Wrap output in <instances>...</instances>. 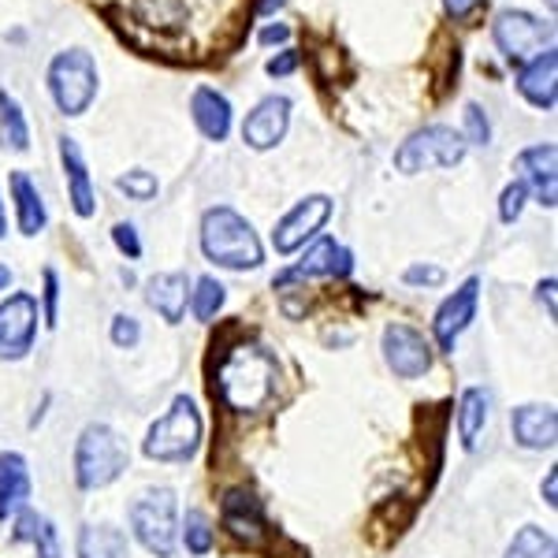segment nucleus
Returning <instances> with one entry per match:
<instances>
[{"instance_id": "f3484780", "label": "nucleus", "mask_w": 558, "mask_h": 558, "mask_svg": "<svg viewBox=\"0 0 558 558\" xmlns=\"http://www.w3.org/2000/svg\"><path fill=\"white\" fill-rule=\"evenodd\" d=\"M518 89L533 108H555L558 101V52L544 49L518 71Z\"/></svg>"}, {"instance_id": "dca6fc26", "label": "nucleus", "mask_w": 558, "mask_h": 558, "mask_svg": "<svg viewBox=\"0 0 558 558\" xmlns=\"http://www.w3.org/2000/svg\"><path fill=\"white\" fill-rule=\"evenodd\" d=\"M510 432H514V444L525 447V451H555L558 413H555V407L529 402V407H518L510 413Z\"/></svg>"}, {"instance_id": "e433bc0d", "label": "nucleus", "mask_w": 558, "mask_h": 558, "mask_svg": "<svg viewBox=\"0 0 558 558\" xmlns=\"http://www.w3.org/2000/svg\"><path fill=\"white\" fill-rule=\"evenodd\" d=\"M447 279V272L439 265H410L402 272V283L407 287H439Z\"/></svg>"}, {"instance_id": "c9c22d12", "label": "nucleus", "mask_w": 558, "mask_h": 558, "mask_svg": "<svg viewBox=\"0 0 558 558\" xmlns=\"http://www.w3.org/2000/svg\"><path fill=\"white\" fill-rule=\"evenodd\" d=\"M112 242L128 260H138L142 257V239H138V228L134 223H116L112 228Z\"/></svg>"}, {"instance_id": "a878e982", "label": "nucleus", "mask_w": 558, "mask_h": 558, "mask_svg": "<svg viewBox=\"0 0 558 558\" xmlns=\"http://www.w3.org/2000/svg\"><path fill=\"white\" fill-rule=\"evenodd\" d=\"M0 146L12 153L31 149V128H26V116L20 101H15L8 89H0Z\"/></svg>"}, {"instance_id": "f704fd0d", "label": "nucleus", "mask_w": 558, "mask_h": 558, "mask_svg": "<svg viewBox=\"0 0 558 558\" xmlns=\"http://www.w3.org/2000/svg\"><path fill=\"white\" fill-rule=\"evenodd\" d=\"M34 551H38V558H64L60 555V536H57V525H52L49 518L38 521V533H34Z\"/></svg>"}, {"instance_id": "473e14b6", "label": "nucleus", "mask_w": 558, "mask_h": 558, "mask_svg": "<svg viewBox=\"0 0 558 558\" xmlns=\"http://www.w3.org/2000/svg\"><path fill=\"white\" fill-rule=\"evenodd\" d=\"M525 202H529V191L514 179V183H510L507 191H502V197H499V220L502 223H514L518 216H521V209H525Z\"/></svg>"}, {"instance_id": "72a5a7b5", "label": "nucleus", "mask_w": 558, "mask_h": 558, "mask_svg": "<svg viewBox=\"0 0 558 558\" xmlns=\"http://www.w3.org/2000/svg\"><path fill=\"white\" fill-rule=\"evenodd\" d=\"M45 294H41V317H45V324H49V328H57V320H60V276L52 272V268H45Z\"/></svg>"}, {"instance_id": "1a4fd4ad", "label": "nucleus", "mask_w": 558, "mask_h": 558, "mask_svg": "<svg viewBox=\"0 0 558 558\" xmlns=\"http://www.w3.org/2000/svg\"><path fill=\"white\" fill-rule=\"evenodd\" d=\"M380 350H384V362L391 368L399 380H421V376L432 373V362H436V350L425 336H421L413 324H387L384 328V339H380Z\"/></svg>"}, {"instance_id": "a19ab883", "label": "nucleus", "mask_w": 558, "mask_h": 558, "mask_svg": "<svg viewBox=\"0 0 558 558\" xmlns=\"http://www.w3.org/2000/svg\"><path fill=\"white\" fill-rule=\"evenodd\" d=\"M287 38H291V26L287 23H272L260 31V45H283Z\"/></svg>"}, {"instance_id": "4be33fe9", "label": "nucleus", "mask_w": 558, "mask_h": 558, "mask_svg": "<svg viewBox=\"0 0 558 558\" xmlns=\"http://www.w3.org/2000/svg\"><path fill=\"white\" fill-rule=\"evenodd\" d=\"M31 499V470L26 458L15 451L0 454V521L15 518Z\"/></svg>"}, {"instance_id": "9b49d317", "label": "nucleus", "mask_w": 558, "mask_h": 558, "mask_svg": "<svg viewBox=\"0 0 558 558\" xmlns=\"http://www.w3.org/2000/svg\"><path fill=\"white\" fill-rule=\"evenodd\" d=\"M328 216H331V197L328 194L302 197V202L276 223V231H272L276 254H294V250H302L310 239H317V231L328 223Z\"/></svg>"}, {"instance_id": "4c0bfd02", "label": "nucleus", "mask_w": 558, "mask_h": 558, "mask_svg": "<svg viewBox=\"0 0 558 558\" xmlns=\"http://www.w3.org/2000/svg\"><path fill=\"white\" fill-rule=\"evenodd\" d=\"M299 52H294V49H283V52H279V57H272V60H268V64H265V71H268V75H272V78H283V75H291V71H299Z\"/></svg>"}, {"instance_id": "f257e3e1", "label": "nucleus", "mask_w": 558, "mask_h": 558, "mask_svg": "<svg viewBox=\"0 0 558 558\" xmlns=\"http://www.w3.org/2000/svg\"><path fill=\"white\" fill-rule=\"evenodd\" d=\"M279 384V362L268 347L260 343H239L235 350H223L216 365V384L220 399L239 413H257L276 395Z\"/></svg>"}, {"instance_id": "aec40b11", "label": "nucleus", "mask_w": 558, "mask_h": 558, "mask_svg": "<svg viewBox=\"0 0 558 558\" xmlns=\"http://www.w3.org/2000/svg\"><path fill=\"white\" fill-rule=\"evenodd\" d=\"M146 299L168 324H179L191 305V279L186 272H160L146 283Z\"/></svg>"}, {"instance_id": "2f4dec72", "label": "nucleus", "mask_w": 558, "mask_h": 558, "mask_svg": "<svg viewBox=\"0 0 558 558\" xmlns=\"http://www.w3.org/2000/svg\"><path fill=\"white\" fill-rule=\"evenodd\" d=\"M108 336H112V343L120 350H134V347H138V339H142V324L134 320L131 313H116L112 331H108Z\"/></svg>"}, {"instance_id": "c03bdc74", "label": "nucleus", "mask_w": 558, "mask_h": 558, "mask_svg": "<svg viewBox=\"0 0 558 558\" xmlns=\"http://www.w3.org/2000/svg\"><path fill=\"white\" fill-rule=\"evenodd\" d=\"M12 268H8V265H0V291H8V287H12Z\"/></svg>"}, {"instance_id": "b1692460", "label": "nucleus", "mask_w": 558, "mask_h": 558, "mask_svg": "<svg viewBox=\"0 0 558 558\" xmlns=\"http://www.w3.org/2000/svg\"><path fill=\"white\" fill-rule=\"evenodd\" d=\"M12 197H15V223H20L23 235H41L45 223H49V209H45L38 186L31 183L26 172H12Z\"/></svg>"}, {"instance_id": "9d476101", "label": "nucleus", "mask_w": 558, "mask_h": 558, "mask_svg": "<svg viewBox=\"0 0 558 558\" xmlns=\"http://www.w3.org/2000/svg\"><path fill=\"white\" fill-rule=\"evenodd\" d=\"M38 299L15 291L0 302V362H23L38 339Z\"/></svg>"}, {"instance_id": "20e7f679", "label": "nucleus", "mask_w": 558, "mask_h": 558, "mask_svg": "<svg viewBox=\"0 0 558 558\" xmlns=\"http://www.w3.org/2000/svg\"><path fill=\"white\" fill-rule=\"evenodd\" d=\"M131 465V451L123 436L108 425H86L75 444V484L83 492H101L116 484Z\"/></svg>"}, {"instance_id": "c85d7f7f", "label": "nucleus", "mask_w": 558, "mask_h": 558, "mask_svg": "<svg viewBox=\"0 0 558 558\" xmlns=\"http://www.w3.org/2000/svg\"><path fill=\"white\" fill-rule=\"evenodd\" d=\"M223 302H228V291H223V283L220 279H213V276H202L194 283V291H191V313L202 324H213L216 320V313L223 310Z\"/></svg>"}, {"instance_id": "6e6552de", "label": "nucleus", "mask_w": 558, "mask_h": 558, "mask_svg": "<svg viewBox=\"0 0 558 558\" xmlns=\"http://www.w3.org/2000/svg\"><path fill=\"white\" fill-rule=\"evenodd\" d=\"M492 38L499 45V52L510 64H529L533 57H539L544 49H551V23L536 20L533 12H521V8H507V12L495 15L492 23Z\"/></svg>"}, {"instance_id": "7ed1b4c3", "label": "nucleus", "mask_w": 558, "mask_h": 558, "mask_svg": "<svg viewBox=\"0 0 558 558\" xmlns=\"http://www.w3.org/2000/svg\"><path fill=\"white\" fill-rule=\"evenodd\" d=\"M202 413H197L194 399L186 395H175L172 407H168L165 417H157L142 439V451H146L149 462H165V465H179L191 462V458L202 451Z\"/></svg>"}, {"instance_id": "a211bd4d", "label": "nucleus", "mask_w": 558, "mask_h": 558, "mask_svg": "<svg viewBox=\"0 0 558 558\" xmlns=\"http://www.w3.org/2000/svg\"><path fill=\"white\" fill-rule=\"evenodd\" d=\"M60 160H64V179H68V202L75 216H89L97 213V194H94V183H89V168H86V157L83 149H78L75 138H60Z\"/></svg>"}, {"instance_id": "423d86ee", "label": "nucleus", "mask_w": 558, "mask_h": 558, "mask_svg": "<svg viewBox=\"0 0 558 558\" xmlns=\"http://www.w3.org/2000/svg\"><path fill=\"white\" fill-rule=\"evenodd\" d=\"M465 138L447 123H432V128L413 131L399 149H395V168L402 175L439 172V168H458L465 160Z\"/></svg>"}, {"instance_id": "ddd939ff", "label": "nucleus", "mask_w": 558, "mask_h": 558, "mask_svg": "<svg viewBox=\"0 0 558 558\" xmlns=\"http://www.w3.org/2000/svg\"><path fill=\"white\" fill-rule=\"evenodd\" d=\"M514 168H518V183L525 186L539 205L555 209L558 205V149L551 142H539V146L521 149Z\"/></svg>"}, {"instance_id": "c756f323", "label": "nucleus", "mask_w": 558, "mask_h": 558, "mask_svg": "<svg viewBox=\"0 0 558 558\" xmlns=\"http://www.w3.org/2000/svg\"><path fill=\"white\" fill-rule=\"evenodd\" d=\"M116 191L128 194L131 202H153L160 191V183H157V175L146 172V168H131V172H123L116 179Z\"/></svg>"}, {"instance_id": "5701e85b", "label": "nucleus", "mask_w": 558, "mask_h": 558, "mask_svg": "<svg viewBox=\"0 0 558 558\" xmlns=\"http://www.w3.org/2000/svg\"><path fill=\"white\" fill-rule=\"evenodd\" d=\"M488 421H492V395L484 387H465L462 399H458V439H462L465 451L481 447Z\"/></svg>"}, {"instance_id": "37998d69", "label": "nucleus", "mask_w": 558, "mask_h": 558, "mask_svg": "<svg viewBox=\"0 0 558 558\" xmlns=\"http://www.w3.org/2000/svg\"><path fill=\"white\" fill-rule=\"evenodd\" d=\"M276 8H283V0H260V4H257V15H272Z\"/></svg>"}, {"instance_id": "0eeeda50", "label": "nucleus", "mask_w": 558, "mask_h": 558, "mask_svg": "<svg viewBox=\"0 0 558 558\" xmlns=\"http://www.w3.org/2000/svg\"><path fill=\"white\" fill-rule=\"evenodd\" d=\"M49 94L64 116H83L97 97V64L86 49L57 52L49 64Z\"/></svg>"}, {"instance_id": "bb28decb", "label": "nucleus", "mask_w": 558, "mask_h": 558, "mask_svg": "<svg viewBox=\"0 0 558 558\" xmlns=\"http://www.w3.org/2000/svg\"><path fill=\"white\" fill-rule=\"evenodd\" d=\"M502 558H558V544H555V536L547 533V529H539V525H525V529H518L514 539H510V547H507V555Z\"/></svg>"}, {"instance_id": "39448f33", "label": "nucleus", "mask_w": 558, "mask_h": 558, "mask_svg": "<svg viewBox=\"0 0 558 558\" xmlns=\"http://www.w3.org/2000/svg\"><path fill=\"white\" fill-rule=\"evenodd\" d=\"M131 533L157 558H172L179 544V502L172 488H146L131 502Z\"/></svg>"}, {"instance_id": "79ce46f5", "label": "nucleus", "mask_w": 558, "mask_h": 558, "mask_svg": "<svg viewBox=\"0 0 558 558\" xmlns=\"http://www.w3.org/2000/svg\"><path fill=\"white\" fill-rule=\"evenodd\" d=\"M544 502L547 507H558V470H547V476H544Z\"/></svg>"}, {"instance_id": "4468645a", "label": "nucleus", "mask_w": 558, "mask_h": 558, "mask_svg": "<svg viewBox=\"0 0 558 558\" xmlns=\"http://www.w3.org/2000/svg\"><path fill=\"white\" fill-rule=\"evenodd\" d=\"M287 128H291V97H283V94L265 97V101L246 116V123H242V142L257 153L276 149L279 142L287 138Z\"/></svg>"}, {"instance_id": "f8f14e48", "label": "nucleus", "mask_w": 558, "mask_h": 558, "mask_svg": "<svg viewBox=\"0 0 558 558\" xmlns=\"http://www.w3.org/2000/svg\"><path fill=\"white\" fill-rule=\"evenodd\" d=\"M476 302H481V279L470 276L451 299H444V305L436 310V317H432V336H436V347L444 350V354H454L462 331L470 328L476 317Z\"/></svg>"}, {"instance_id": "58836bf2", "label": "nucleus", "mask_w": 558, "mask_h": 558, "mask_svg": "<svg viewBox=\"0 0 558 558\" xmlns=\"http://www.w3.org/2000/svg\"><path fill=\"white\" fill-rule=\"evenodd\" d=\"M481 8V0H444V12L451 15L454 23H462V20H470V15Z\"/></svg>"}, {"instance_id": "7c9ffc66", "label": "nucleus", "mask_w": 558, "mask_h": 558, "mask_svg": "<svg viewBox=\"0 0 558 558\" xmlns=\"http://www.w3.org/2000/svg\"><path fill=\"white\" fill-rule=\"evenodd\" d=\"M465 146H488L492 142V123L488 112L481 105H465Z\"/></svg>"}, {"instance_id": "cd10ccee", "label": "nucleus", "mask_w": 558, "mask_h": 558, "mask_svg": "<svg viewBox=\"0 0 558 558\" xmlns=\"http://www.w3.org/2000/svg\"><path fill=\"white\" fill-rule=\"evenodd\" d=\"M179 539H183V547L191 555H209L213 544H216V529L205 510H186V518L179 521Z\"/></svg>"}, {"instance_id": "a18cd8bd", "label": "nucleus", "mask_w": 558, "mask_h": 558, "mask_svg": "<svg viewBox=\"0 0 558 558\" xmlns=\"http://www.w3.org/2000/svg\"><path fill=\"white\" fill-rule=\"evenodd\" d=\"M4 231H8V220H4V202H0V239H4Z\"/></svg>"}, {"instance_id": "ea45409f", "label": "nucleus", "mask_w": 558, "mask_h": 558, "mask_svg": "<svg viewBox=\"0 0 558 558\" xmlns=\"http://www.w3.org/2000/svg\"><path fill=\"white\" fill-rule=\"evenodd\" d=\"M555 287H558V283H555V276H547L544 283L536 287V302H539V305H547V317H551V320L558 317V305H555Z\"/></svg>"}, {"instance_id": "f03ea898", "label": "nucleus", "mask_w": 558, "mask_h": 558, "mask_svg": "<svg viewBox=\"0 0 558 558\" xmlns=\"http://www.w3.org/2000/svg\"><path fill=\"white\" fill-rule=\"evenodd\" d=\"M202 254L216 268H231V272H254L265 265V246L254 223L228 205H216L202 216Z\"/></svg>"}, {"instance_id": "393cba45", "label": "nucleus", "mask_w": 558, "mask_h": 558, "mask_svg": "<svg viewBox=\"0 0 558 558\" xmlns=\"http://www.w3.org/2000/svg\"><path fill=\"white\" fill-rule=\"evenodd\" d=\"M75 551L78 558H131V539L116 525H83Z\"/></svg>"}, {"instance_id": "2eb2a0df", "label": "nucleus", "mask_w": 558, "mask_h": 558, "mask_svg": "<svg viewBox=\"0 0 558 558\" xmlns=\"http://www.w3.org/2000/svg\"><path fill=\"white\" fill-rule=\"evenodd\" d=\"M220 518H223V529H228L235 539H242L246 547H265L268 521H265L260 502L250 492H228V495H223Z\"/></svg>"}, {"instance_id": "412c9836", "label": "nucleus", "mask_w": 558, "mask_h": 558, "mask_svg": "<svg viewBox=\"0 0 558 558\" xmlns=\"http://www.w3.org/2000/svg\"><path fill=\"white\" fill-rule=\"evenodd\" d=\"M191 116L197 131L209 142H223L231 134V101L213 86H197L191 97Z\"/></svg>"}, {"instance_id": "6ab92c4d", "label": "nucleus", "mask_w": 558, "mask_h": 558, "mask_svg": "<svg viewBox=\"0 0 558 558\" xmlns=\"http://www.w3.org/2000/svg\"><path fill=\"white\" fill-rule=\"evenodd\" d=\"M294 279H310V276H336V279H347L354 272V254L343 246V242L336 239H317L310 250H305V257L299 265L291 268Z\"/></svg>"}]
</instances>
